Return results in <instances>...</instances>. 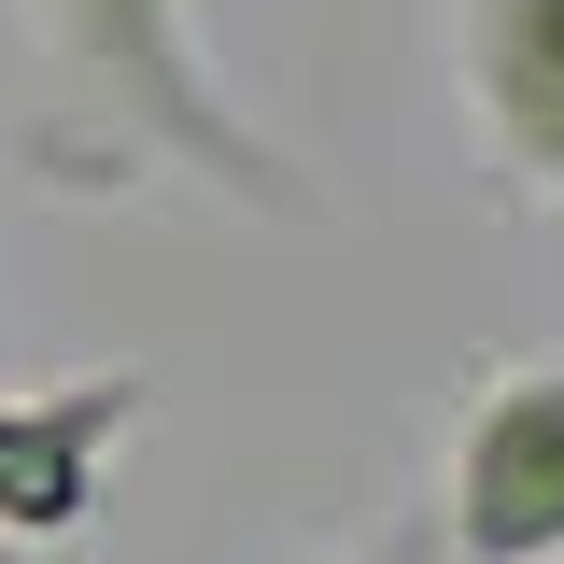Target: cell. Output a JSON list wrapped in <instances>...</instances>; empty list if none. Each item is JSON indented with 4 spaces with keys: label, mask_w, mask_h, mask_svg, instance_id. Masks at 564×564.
Here are the masks:
<instances>
[{
    "label": "cell",
    "mask_w": 564,
    "mask_h": 564,
    "mask_svg": "<svg viewBox=\"0 0 564 564\" xmlns=\"http://www.w3.org/2000/svg\"><path fill=\"white\" fill-rule=\"evenodd\" d=\"M423 536L437 564H564V352H494L466 381Z\"/></svg>",
    "instance_id": "cell-2"
},
{
    "label": "cell",
    "mask_w": 564,
    "mask_h": 564,
    "mask_svg": "<svg viewBox=\"0 0 564 564\" xmlns=\"http://www.w3.org/2000/svg\"><path fill=\"white\" fill-rule=\"evenodd\" d=\"M155 381L141 367H99V381H43V395H0V536L14 551H70L99 522V480L141 437Z\"/></svg>",
    "instance_id": "cell-4"
},
{
    "label": "cell",
    "mask_w": 564,
    "mask_h": 564,
    "mask_svg": "<svg viewBox=\"0 0 564 564\" xmlns=\"http://www.w3.org/2000/svg\"><path fill=\"white\" fill-rule=\"evenodd\" d=\"M339 564H437V536H423V522H395V536H352Z\"/></svg>",
    "instance_id": "cell-5"
},
{
    "label": "cell",
    "mask_w": 564,
    "mask_h": 564,
    "mask_svg": "<svg viewBox=\"0 0 564 564\" xmlns=\"http://www.w3.org/2000/svg\"><path fill=\"white\" fill-rule=\"evenodd\" d=\"M452 99L508 212H564V0H452Z\"/></svg>",
    "instance_id": "cell-3"
},
{
    "label": "cell",
    "mask_w": 564,
    "mask_h": 564,
    "mask_svg": "<svg viewBox=\"0 0 564 564\" xmlns=\"http://www.w3.org/2000/svg\"><path fill=\"white\" fill-rule=\"evenodd\" d=\"M14 14L43 43V128H29L43 184H70V198L198 184V198L254 212V226H325L311 170L198 57V14L184 0H14Z\"/></svg>",
    "instance_id": "cell-1"
}]
</instances>
